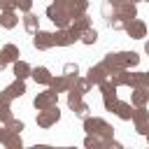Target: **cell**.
<instances>
[{"mask_svg": "<svg viewBox=\"0 0 149 149\" xmlns=\"http://www.w3.org/2000/svg\"><path fill=\"white\" fill-rule=\"evenodd\" d=\"M5 68H7V58H5V56H2V51H0V72H2Z\"/></svg>", "mask_w": 149, "mask_h": 149, "instance_id": "cell-37", "label": "cell"}, {"mask_svg": "<svg viewBox=\"0 0 149 149\" xmlns=\"http://www.w3.org/2000/svg\"><path fill=\"white\" fill-rule=\"evenodd\" d=\"M63 74L77 77V74H79V65H77V63H65V65H63Z\"/></svg>", "mask_w": 149, "mask_h": 149, "instance_id": "cell-32", "label": "cell"}, {"mask_svg": "<svg viewBox=\"0 0 149 149\" xmlns=\"http://www.w3.org/2000/svg\"><path fill=\"white\" fill-rule=\"evenodd\" d=\"M86 9H88V0H68V12H70L72 16L84 14Z\"/></svg>", "mask_w": 149, "mask_h": 149, "instance_id": "cell-25", "label": "cell"}, {"mask_svg": "<svg viewBox=\"0 0 149 149\" xmlns=\"http://www.w3.org/2000/svg\"><path fill=\"white\" fill-rule=\"evenodd\" d=\"M12 65H14V77H16V79H28L30 72H33V68H30L26 61H21V58H19L16 63H12Z\"/></svg>", "mask_w": 149, "mask_h": 149, "instance_id": "cell-20", "label": "cell"}, {"mask_svg": "<svg viewBox=\"0 0 149 149\" xmlns=\"http://www.w3.org/2000/svg\"><path fill=\"white\" fill-rule=\"evenodd\" d=\"M0 51H2V56L7 58V63H16V61H19V56H21L19 47H16V44H12V42H9V44H5Z\"/></svg>", "mask_w": 149, "mask_h": 149, "instance_id": "cell-24", "label": "cell"}, {"mask_svg": "<svg viewBox=\"0 0 149 149\" xmlns=\"http://www.w3.org/2000/svg\"><path fill=\"white\" fill-rule=\"evenodd\" d=\"M100 14H102V19L107 21V19H112V16L116 14V7H114L112 2H105V5L100 7Z\"/></svg>", "mask_w": 149, "mask_h": 149, "instance_id": "cell-30", "label": "cell"}, {"mask_svg": "<svg viewBox=\"0 0 149 149\" xmlns=\"http://www.w3.org/2000/svg\"><path fill=\"white\" fill-rule=\"evenodd\" d=\"M123 30L128 33V37H133V40H142L144 35H147V23L142 21V19H130V21H126V26H123Z\"/></svg>", "mask_w": 149, "mask_h": 149, "instance_id": "cell-10", "label": "cell"}, {"mask_svg": "<svg viewBox=\"0 0 149 149\" xmlns=\"http://www.w3.org/2000/svg\"><path fill=\"white\" fill-rule=\"evenodd\" d=\"M133 102H123V100H119L116 105H114V109L112 112H116V116L121 119V121H130L133 119Z\"/></svg>", "mask_w": 149, "mask_h": 149, "instance_id": "cell-17", "label": "cell"}, {"mask_svg": "<svg viewBox=\"0 0 149 149\" xmlns=\"http://www.w3.org/2000/svg\"><path fill=\"white\" fill-rule=\"evenodd\" d=\"M116 14L123 19V21H130V19H135L137 16V7H135V2H121L119 7H116Z\"/></svg>", "mask_w": 149, "mask_h": 149, "instance_id": "cell-19", "label": "cell"}, {"mask_svg": "<svg viewBox=\"0 0 149 149\" xmlns=\"http://www.w3.org/2000/svg\"><path fill=\"white\" fill-rule=\"evenodd\" d=\"M58 119H61V109H58V105L47 107V109H37V116H35V121H37L40 128H51V126L58 123Z\"/></svg>", "mask_w": 149, "mask_h": 149, "instance_id": "cell-5", "label": "cell"}, {"mask_svg": "<svg viewBox=\"0 0 149 149\" xmlns=\"http://www.w3.org/2000/svg\"><path fill=\"white\" fill-rule=\"evenodd\" d=\"M147 2H149V0H147Z\"/></svg>", "mask_w": 149, "mask_h": 149, "instance_id": "cell-43", "label": "cell"}, {"mask_svg": "<svg viewBox=\"0 0 149 149\" xmlns=\"http://www.w3.org/2000/svg\"><path fill=\"white\" fill-rule=\"evenodd\" d=\"M84 130L86 133H98L100 137H105V140H112L114 137V128L105 121V119H100V116H84Z\"/></svg>", "mask_w": 149, "mask_h": 149, "instance_id": "cell-1", "label": "cell"}, {"mask_svg": "<svg viewBox=\"0 0 149 149\" xmlns=\"http://www.w3.org/2000/svg\"><path fill=\"white\" fill-rule=\"evenodd\" d=\"M33 105H35V109H47V107L58 105V91L47 88V91L37 93V95H35V100H33Z\"/></svg>", "mask_w": 149, "mask_h": 149, "instance_id": "cell-7", "label": "cell"}, {"mask_svg": "<svg viewBox=\"0 0 149 149\" xmlns=\"http://www.w3.org/2000/svg\"><path fill=\"white\" fill-rule=\"evenodd\" d=\"M47 19H51L56 28H68L72 23V14L68 12V7L65 5H56V2H51L47 7Z\"/></svg>", "mask_w": 149, "mask_h": 149, "instance_id": "cell-2", "label": "cell"}, {"mask_svg": "<svg viewBox=\"0 0 149 149\" xmlns=\"http://www.w3.org/2000/svg\"><path fill=\"white\" fill-rule=\"evenodd\" d=\"M130 121L135 123V130H137L140 135H147V128H149V112H147V105L135 107V109H133V119H130Z\"/></svg>", "mask_w": 149, "mask_h": 149, "instance_id": "cell-8", "label": "cell"}, {"mask_svg": "<svg viewBox=\"0 0 149 149\" xmlns=\"http://www.w3.org/2000/svg\"><path fill=\"white\" fill-rule=\"evenodd\" d=\"M30 77H33L37 84H42V86H49V84H51V79H54V74L49 72V68H44V65H37V68H33Z\"/></svg>", "mask_w": 149, "mask_h": 149, "instance_id": "cell-13", "label": "cell"}, {"mask_svg": "<svg viewBox=\"0 0 149 149\" xmlns=\"http://www.w3.org/2000/svg\"><path fill=\"white\" fill-rule=\"evenodd\" d=\"M16 9H21L23 14L33 9V0H16Z\"/></svg>", "mask_w": 149, "mask_h": 149, "instance_id": "cell-34", "label": "cell"}, {"mask_svg": "<svg viewBox=\"0 0 149 149\" xmlns=\"http://www.w3.org/2000/svg\"><path fill=\"white\" fill-rule=\"evenodd\" d=\"M77 40H81V33H79L77 28H72V26H68V28H58V30L54 33V42H56V47H70V44H74Z\"/></svg>", "mask_w": 149, "mask_h": 149, "instance_id": "cell-4", "label": "cell"}, {"mask_svg": "<svg viewBox=\"0 0 149 149\" xmlns=\"http://www.w3.org/2000/svg\"><path fill=\"white\" fill-rule=\"evenodd\" d=\"M9 119H12V109H9V105L0 102V123H5V121H9Z\"/></svg>", "mask_w": 149, "mask_h": 149, "instance_id": "cell-33", "label": "cell"}, {"mask_svg": "<svg viewBox=\"0 0 149 149\" xmlns=\"http://www.w3.org/2000/svg\"><path fill=\"white\" fill-rule=\"evenodd\" d=\"M144 51H147V54H149V40H147V42H144Z\"/></svg>", "mask_w": 149, "mask_h": 149, "instance_id": "cell-40", "label": "cell"}, {"mask_svg": "<svg viewBox=\"0 0 149 149\" xmlns=\"http://www.w3.org/2000/svg\"><path fill=\"white\" fill-rule=\"evenodd\" d=\"M130 102H133V107H142V105H147V102H149V88H144V86H135V88H133V95H130Z\"/></svg>", "mask_w": 149, "mask_h": 149, "instance_id": "cell-18", "label": "cell"}, {"mask_svg": "<svg viewBox=\"0 0 149 149\" xmlns=\"http://www.w3.org/2000/svg\"><path fill=\"white\" fill-rule=\"evenodd\" d=\"M107 2H112L114 7H119V5H121V2H126V0H107Z\"/></svg>", "mask_w": 149, "mask_h": 149, "instance_id": "cell-38", "label": "cell"}, {"mask_svg": "<svg viewBox=\"0 0 149 149\" xmlns=\"http://www.w3.org/2000/svg\"><path fill=\"white\" fill-rule=\"evenodd\" d=\"M140 86L149 88V72H140Z\"/></svg>", "mask_w": 149, "mask_h": 149, "instance_id": "cell-36", "label": "cell"}, {"mask_svg": "<svg viewBox=\"0 0 149 149\" xmlns=\"http://www.w3.org/2000/svg\"><path fill=\"white\" fill-rule=\"evenodd\" d=\"M68 107H70L77 116H81V119H84V116H88V112H91V109H88V105L84 102V95H81V93H77V91H70V93H68Z\"/></svg>", "mask_w": 149, "mask_h": 149, "instance_id": "cell-6", "label": "cell"}, {"mask_svg": "<svg viewBox=\"0 0 149 149\" xmlns=\"http://www.w3.org/2000/svg\"><path fill=\"white\" fill-rule=\"evenodd\" d=\"M0 144L7 149H21V133H14L9 128H0Z\"/></svg>", "mask_w": 149, "mask_h": 149, "instance_id": "cell-11", "label": "cell"}, {"mask_svg": "<svg viewBox=\"0 0 149 149\" xmlns=\"http://www.w3.org/2000/svg\"><path fill=\"white\" fill-rule=\"evenodd\" d=\"M107 26L112 28V30H123V26H126V21L119 16V14H114L112 19H107Z\"/></svg>", "mask_w": 149, "mask_h": 149, "instance_id": "cell-29", "label": "cell"}, {"mask_svg": "<svg viewBox=\"0 0 149 149\" xmlns=\"http://www.w3.org/2000/svg\"><path fill=\"white\" fill-rule=\"evenodd\" d=\"M5 93H7V95H9L12 100L21 98V95L26 93V79H16V77H14V81L5 86Z\"/></svg>", "mask_w": 149, "mask_h": 149, "instance_id": "cell-14", "label": "cell"}, {"mask_svg": "<svg viewBox=\"0 0 149 149\" xmlns=\"http://www.w3.org/2000/svg\"><path fill=\"white\" fill-rule=\"evenodd\" d=\"M0 26L12 30L19 26V16H16V9H0Z\"/></svg>", "mask_w": 149, "mask_h": 149, "instance_id": "cell-15", "label": "cell"}, {"mask_svg": "<svg viewBox=\"0 0 149 149\" xmlns=\"http://www.w3.org/2000/svg\"><path fill=\"white\" fill-rule=\"evenodd\" d=\"M21 23H23V28H26L28 33L40 30V19H37L33 12H26V14H23V19H21Z\"/></svg>", "mask_w": 149, "mask_h": 149, "instance_id": "cell-21", "label": "cell"}, {"mask_svg": "<svg viewBox=\"0 0 149 149\" xmlns=\"http://www.w3.org/2000/svg\"><path fill=\"white\" fill-rule=\"evenodd\" d=\"M98 86H100V93H102V105H105V109H109V112H112V109H114V105L119 102V95H116V88H119V86H116L109 77H107L105 81H100Z\"/></svg>", "mask_w": 149, "mask_h": 149, "instance_id": "cell-3", "label": "cell"}, {"mask_svg": "<svg viewBox=\"0 0 149 149\" xmlns=\"http://www.w3.org/2000/svg\"><path fill=\"white\" fill-rule=\"evenodd\" d=\"M5 128H9V130H14V133H21L23 130V121H19V119H9V121H5Z\"/></svg>", "mask_w": 149, "mask_h": 149, "instance_id": "cell-31", "label": "cell"}, {"mask_svg": "<svg viewBox=\"0 0 149 149\" xmlns=\"http://www.w3.org/2000/svg\"><path fill=\"white\" fill-rule=\"evenodd\" d=\"M88 88H91V81H88L86 77H79V74H77L74 81H72V88H70V91H77V93L84 95V93H88Z\"/></svg>", "mask_w": 149, "mask_h": 149, "instance_id": "cell-26", "label": "cell"}, {"mask_svg": "<svg viewBox=\"0 0 149 149\" xmlns=\"http://www.w3.org/2000/svg\"><path fill=\"white\" fill-rule=\"evenodd\" d=\"M109 77V70L102 65V63H98V65H91L88 68V72H86V79L91 81V86H98L100 81H105Z\"/></svg>", "mask_w": 149, "mask_h": 149, "instance_id": "cell-12", "label": "cell"}, {"mask_svg": "<svg viewBox=\"0 0 149 149\" xmlns=\"http://www.w3.org/2000/svg\"><path fill=\"white\" fill-rule=\"evenodd\" d=\"M0 9H16V0H0Z\"/></svg>", "mask_w": 149, "mask_h": 149, "instance_id": "cell-35", "label": "cell"}, {"mask_svg": "<svg viewBox=\"0 0 149 149\" xmlns=\"http://www.w3.org/2000/svg\"><path fill=\"white\" fill-rule=\"evenodd\" d=\"M144 137H147V142H149V128H147V135H144Z\"/></svg>", "mask_w": 149, "mask_h": 149, "instance_id": "cell-42", "label": "cell"}, {"mask_svg": "<svg viewBox=\"0 0 149 149\" xmlns=\"http://www.w3.org/2000/svg\"><path fill=\"white\" fill-rule=\"evenodd\" d=\"M128 2H135V5H137V2H142V0H128Z\"/></svg>", "mask_w": 149, "mask_h": 149, "instance_id": "cell-41", "label": "cell"}, {"mask_svg": "<svg viewBox=\"0 0 149 149\" xmlns=\"http://www.w3.org/2000/svg\"><path fill=\"white\" fill-rule=\"evenodd\" d=\"M72 28H77L79 33H84L86 28H91V19H88V14L84 12V14H77V16H72V23H70Z\"/></svg>", "mask_w": 149, "mask_h": 149, "instance_id": "cell-23", "label": "cell"}, {"mask_svg": "<svg viewBox=\"0 0 149 149\" xmlns=\"http://www.w3.org/2000/svg\"><path fill=\"white\" fill-rule=\"evenodd\" d=\"M51 2H56V5H65V7H68V0H51Z\"/></svg>", "mask_w": 149, "mask_h": 149, "instance_id": "cell-39", "label": "cell"}, {"mask_svg": "<svg viewBox=\"0 0 149 149\" xmlns=\"http://www.w3.org/2000/svg\"><path fill=\"white\" fill-rule=\"evenodd\" d=\"M33 47L40 49V51H47V49L56 47L54 33H49V30H35V33H33Z\"/></svg>", "mask_w": 149, "mask_h": 149, "instance_id": "cell-9", "label": "cell"}, {"mask_svg": "<svg viewBox=\"0 0 149 149\" xmlns=\"http://www.w3.org/2000/svg\"><path fill=\"white\" fill-rule=\"evenodd\" d=\"M121 58H123V68H128V70L140 63V56L135 51H121Z\"/></svg>", "mask_w": 149, "mask_h": 149, "instance_id": "cell-27", "label": "cell"}, {"mask_svg": "<svg viewBox=\"0 0 149 149\" xmlns=\"http://www.w3.org/2000/svg\"><path fill=\"white\" fill-rule=\"evenodd\" d=\"M107 142H109V140H105V137H100L98 133H86V140H84V144H86L88 149H98V147H107Z\"/></svg>", "mask_w": 149, "mask_h": 149, "instance_id": "cell-22", "label": "cell"}, {"mask_svg": "<svg viewBox=\"0 0 149 149\" xmlns=\"http://www.w3.org/2000/svg\"><path fill=\"white\" fill-rule=\"evenodd\" d=\"M72 81H74V77H68V74H61V77H54L49 86H51L54 91H58V93H63V91H70V88H72Z\"/></svg>", "mask_w": 149, "mask_h": 149, "instance_id": "cell-16", "label": "cell"}, {"mask_svg": "<svg viewBox=\"0 0 149 149\" xmlns=\"http://www.w3.org/2000/svg\"><path fill=\"white\" fill-rule=\"evenodd\" d=\"M95 40H98V30L95 28H86L81 33V42L84 44H95Z\"/></svg>", "mask_w": 149, "mask_h": 149, "instance_id": "cell-28", "label": "cell"}]
</instances>
